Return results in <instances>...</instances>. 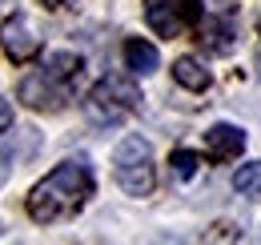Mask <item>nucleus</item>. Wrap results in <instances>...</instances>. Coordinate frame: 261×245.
I'll use <instances>...</instances> for the list:
<instances>
[{
  "mask_svg": "<svg viewBox=\"0 0 261 245\" xmlns=\"http://www.w3.org/2000/svg\"><path fill=\"white\" fill-rule=\"evenodd\" d=\"M157 64H161V57H157V48H153L149 40H141V36L125 40V68H129V72L149 77V72H157Z\"/></svg>",
  "mask_w": 261,
  "mask_h": 245,
  "instance_id": "1a4fd4ad",
  "label": "nucleus"
},
{
  "mask_svg": "<svg viewBox=\"0 0 261 245\" xmlns=\"http://www.w3.org/2000/svg\"><path fill=\"white\" fill-rule=\"evenodd\" d=\"M81 77V57L76 53H53L36 72L20 81V101L36 113H61L72 96V81Z\"/></svg>",
  "mask_w": 261,
  "mask_h": 245,
  "instance_id": "f03ea898",
  "label": "nucleus"
},
{
  "mask_svg": "<svg viewBox=\"0 0 261 245\" xmlns=\"http://www.w3.org/2000/svg\"><path fill=\"white\" fill-rule=\"evenodd\" d=\"M137 105H141V89L133 85L129 77H105L93 85V92L85 96V109H89V117L100 125H117L125 121L129 113H137Z\"/></svg>",
  "mask_w": 261,
  "mask_h": 245,
  "instance_id": "20e7f679",
  "label": "nucleus"
},
{
  "mask_svg": "<svg viewBox=\"0 0 261 245\" xmlns=\"http://www.w3.org/2000/svg\"><path fill=\"white\" fill-rule=\"evenodd\" d=\"M173 173H177L181 181H189L197 173V153L193 149H177V153H173Z\"/></svg>",
  "mask_w": 261,
  "mask_h": 245,
  "instance_id": "f8f14e48",
  "label": "nucleus"
},
{
  "mask_svg": "<svg viewBox=\"0 0 261 245\" xmlns=\"http://www.w3.org/2000/svg\"><path fill=\"white\" fill-rule=\"evenodd\" d=\"M205 153L213 161H233V157L245 153V129L237 125H213L205 133Z\"/></svg>",
  "mask_w": 261,
  "mask_h": 245,
  "instance_id": "0eeeda50",
  "label": "nucleus"
},
{
  "mask_svg": "<svg viewBox=\"0 0 261 245\" xmlns=\"http://www.w3.org/2000/svg\"><path fill=\"white\" fill-rule=\"evenodd\" d=\"M233 36H237L233 8H217V12L205 20V29H201V40H205V48H213V53H229V48H233Z\"/></svg>",
  "mask_w": 261,
  "mask_h": 245,
  "instance_id": "6e6552de",
  "label": "nucleus"
},
{
  "mask_svg": "<svg viewBox=\"0 0 261 245\" xmlns=\"http://www.w3.org/2000/svg\"><path fill=\"white\" fill-rule=\"evenodd\" d=\"M233 189L237 193H261V161H249L233 173Z\"/></svg>",
  "mask_w": 261,
  "mask_h": 245,
  "instance_id": "9b49d317",
  "label": "nucleus"
},
{
  "mask_svg": "<svg viewBox=\"0 0 261 245\" xmlns=\"http://www.w3.org/2000/svg\"><path fill=\"white\" fill-rule=\"evenodd\" d=\"M93 169L89 161H61L44 181L33 185L29 193V217L36 225H57V221H68L85 209V201L93 197Z\"/></svg>",
  "mask_w": 261,
  "mask_h": 245,
  "instance_id": "f257e3e1",
  "label": "nucleus"
},
{
  "mask_svg": "<svg viewBox=\"0 0 261 245\" xmlns=\"http://www.w3.org/2000/svg\"><path fill=\"white\" fill-rule=\"evenodd\" d=\"M0 44H4V53L16 64H29V61L40 57V36H36L33 20H29L24 12H16V16H8V20L0 24Z\"/></svg>",
  "mask_w": 261,
  "mask_h": 245,
  "instance_id": "423d86ee",
  "label": "nucleus"
},
{
  "mask_svg": "<svg viewBox=\"0 0 261 245\" xmlns=\"http://www.w3.org/2000/svg\"><path fill=\"white\" fill-rule=\"evenodd\" d=\"M145 20L157 36H181L201 20V0H145Z\"/></svg>",
  "mask_w": 261,
  "mask_h": 245,
  "instance_id": "39448f33",
  "label": "nucleus"
},
{
  "mask_svg": "<svg viewBox=\"0 0 261 245\" xmlns=\"http://www.w3.org/2000/svg\"><path fill=\"white\" fill-rule=\"evenodd\" d=\"M0 185H4V169H0Z\"/></svg>",
  "mask_w": 261,
  "mask_h": 245,
  "instance_id": "2eb2a0df",
  "label": "nucleus"
},
{
  "mask_svg": "<svg viewBox=\"0 0 261 245\" xmlns=\"http://www.w3.org/2000/svg\"><path fill=\"white\" fill-rule=\"evenodd\" d=\"M40 4H44V8H53V12H57V8H76V4H81V0H40Z\"/></svg>",
  "mask_w": 261,
  "mask_h": 245,
  "instance_id": "4468645a",
  "label": "nucleus"
},
{
  "mask_svg": "<svg viewBox=\"0 0 261 245\" xmlns=\"http://www.w3.org/2000/svg\"><path fill=\"white\" fill-rule=\"evenodd\" d=\"M8 125H12V105H8L4 96H0V133H4Z\"/></svg>",
  "mask_w": 261,
  "mask_h": 245,
  "instance_id": "ddd939ff",
  "label": "nucleus"
},
{
  "mask_svg": "<svg viewBox=\"0 0 261 245\" xmlns=\"http://www.w3.org/2000/svg\"><path fill=\"white\" fill-rule=\"evenodd\" d=\"M113 173H117V185L129 197H149L153 185H157V165H153L149 141L145 137H125L113 153Z\"/></svg>",
  "mask_w": 261,
  "mask_h": 245,
  "instance_id": "7ed1b4c3",
  "label": "nucleus"
},
{
  "mask_svg": "<svg viewBox=\"0 0 261 245\" xmlns=\"http://www.w3.org/2000/svg\"><path fill=\"white\" fill-rule=\"evenodd\" d=\"M173 81H177L181 89H189V92H205L213 85V72L201 61H193V57H181V61L173 64Z\"/></svg>",
  "mask_w": 261,
  "mask_h": 245,
  "instance_id": "9d476101",
  "label": "nucleus"
}]
</instances>
